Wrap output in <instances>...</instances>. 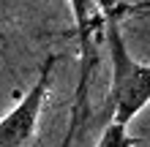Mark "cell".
<instances>
[{"instance_id":"obj_1","label":"cell","mask_w":150,"mask_h":147,"mask_svg":"<svg viewBox=\"0 0 150 147\" xmlns=\"http://www.w3.org/2000/svg\"><path fill=\"white\" fill-rule=\"evenodd\" d=\"M123 11L104 14V38H107L112 82H109V101H112V120L128 125L139 112L150 103V63L139 60L128 52L123 38Z\"/></svg>"},{"instance_id":"obj_2","label":"cell","mask_w":150,"mask_h":147,"mask_svg":"<svg viewBox=\"0 0 150 147\" xmlns=\"http://www.w3.org/2000/svg\"><path fill=\"white\" fill-rule=\"evenodd\" d=\"M55 65H57V55H49L41 63L38 79L30 84L25 98L8 115L0 117V147H28L33 142L44 101H47L49 87H52V71H55Z\"/></svg>"},{"instance_id":"obj_3","label":"cell","mask_w":150,"mask_h":147,"mask_svg":"<svg viewBox=\"0 0 150 147\" xmlns=\"http://www.w3.org/2000/svg\"><path fill=\"white\" fill-rule=\"evenodd\" d=\"M68 8H71V19H74L76 38H79V52H82V76H79V87L74 96V109L85 112L87 109V79H90V68H93V36H96V30L104 27V16L96 0H68Z\"/></svg>"},{"instance_id":"obj_4","label":"cell","mask_w":150,"mask_h":147,"mask_svg":"<svg viewBox=\"0 0 150 147\" xmlns=\"http://www.w3.org/2000/svg\"><path fill=\"white\" fill-rule=\"evenodd\" d=\"M137 144H139V139L128 134V125L109 120V123L104 125V131H101L96 147H137Z\"/></svg>"},{"instance_id":"obj_5","label":"cell","mask_w":150,"mask_h":147,"mask_svg":"<svg viewBox=\"0 0 150 147\" xmlns=\"http://www.w3.org/2000/svg\"><path fill=\"white\" fill-rule=\"evenodd\" d=\"M98 3V11H101V16L104 14H109V11H123V14H128V3L126 0H96Z\"/></svg>"}]
</instances>
